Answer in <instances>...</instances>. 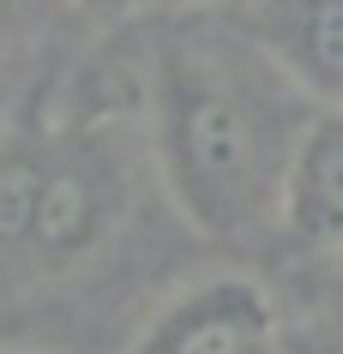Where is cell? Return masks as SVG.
<instances>
[{
	"label": "cell",
	"mask_w": 343,
	"mask_h": 354,
	"mask_svg": "<svg viewBox=\"0 0 343 354\" xmlns=\"http://www.w3.org/2000/svg\"><path fill=\"white\" fill-rule=\"evenodd\" d=\"M133 354H283V313L259 277L223 270L163 300Z\"/></svg>",
	"instance_id": "3"
},
{
	"label": "cell",
	"mask_w": 343,
	"mask_h": 354,
	"mask_svg": "<svg viewBox=\"0 0 343 354\" xmlns=\"http://www.w3.org/2000/svg\"><path fill=\"white\" fill-rule=\"evenodd\" d=\"M12 6H19V0H0V12H12Z\"/></svg>",
	"instance_id": "9"
},
{
	"label": "cell",
	"mask_w": 343,
	"mask_h": 354,
	"mask_svg": "<svg viewBox=\"0 0 343 354\" xmlns=\"http://www.w3.org/2000/svg\"><path fill=\"white\" fill-rule=\"evenodd\" d=\"M307 324H313L325 354H343V252L313 259V277H307Z\"/></svg>",
	"instance_id": "6"
},
{
	"label": "cell",
	"mask_w": 343,
	"mask_h": 354,
	"mask_svg": "<svg viewBox=\"0 0 343 354\" xmlns=\"http://www.w3.org/2000/svg\"><path fill=\"white\" fill-rule=\"evenodd\" d=\"M187 6H253V0H187Z\"/></svg>",
	"instance_id": "8"
},
{
	"label": "cell",
	"mask_w": 343,
	"mask_h": 354,
	"mask_svg": "<svg viewBox=\"0 0 343 354\" xmlns=\"http://www.w3.org/2000/svg\"><path fill=\"white\" fill-rule=\"evenodd\" d=\"M277 234L301 259L343 252V109H319L307 120L295 162H289V180H283Z\"/></svg>",
	"instance_id": "5"
},
{
	"label": "cell",
	"mask_w": 343,
	"mask_h": 354,
	"mask_svg": "<svg viewBox=\"0 0 343 354\" xmlns=\"http://www.w3.org/2000/svg\"><path fill=\"white\" fill-rule=\"evenodd\" d=\"M313 109H343V0H253V30Z\"/></svg>",
	"instance_id": "4"
},
{
	"label": "cell",
	"mask_w": 343,
	"mask_h": 354,
	"mask_svg": "<svg viewBox=\"0 0 343 354\" xmlns=\"http://www.w3.org/2000/svg\"><path fill=\"white\" fill-rule=\"evenodd\" d=\"M91 19H133V12H145L151 0H78Z\"/></svg>",
	"instance_id": "7"
},
{
	"label": "cell",
	"mask_w": 343,
	"mask_h": 354,
	"mask_svg": "<svg viewBox=\"0 0 343 354\" xmlns=\"http://www.w3.org/2000/svg\"><path fill=\"white\" fill-rule=\"evenodd\" d=\"M127 205L109 156L67 145L0 150V264L24 277H60L114 234Z\"/></svg>",
	"instance_id": "2"
},
{
	"label": "cell",
	"mask_w": 343,
	"mask_h": 354,
	"mask_svg": "<svg viewBox=\"0 0 343 354\" xmlns=\"http://www.w3.org/2000/svg\"><path fill=\"white\" fill-rule=\"evenodd\" d=\"M313 114L253 37L187 30L157 55L151 138L163 187L199 234L223 246L277 234L283 180Z\"/></svg>",
	"instance_id": "1"
},
{
	"label": "cell",
	"mask_w": 343,
	"mask_h": 354,
	"mask_svg": "<svg viewBox=\"0 0 343 354\" xmlns=\"http://www.w3.org/2000/svg\"><path fill=\"white\" fill-rule=\"evenodd\" d=\"M12 354H42V348H12Z\"/></svg>",
	"instance_id": "10"
}]
</instances>
